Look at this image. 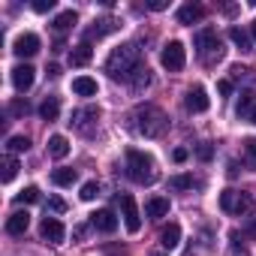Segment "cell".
Returning a JSON list of instances; mask_svg holds the SVG:
<instances>
[{
	"mask_svg": "<svg viewBox=\"0 0 256 256\" xmlns=\"http://www.w3.org/2000/svg\"><path fill=\"white\" fill-rule=\"evenodd\" d=\"M172 157H175V163H184V160H187V151H184V148H178Z\"/></svg>",
	"mask_w": 256,
	"mask_h": 256,
	"instance_id": "60d3db41",
	"label": "cell"
},
{
	"mask_svg": "<svg viewBox=\"0 0 256 256\" xmlns=\"http://www.w3.org/2000/svg\"><path fill=\"white\" fill-rule=\"evenodd\" d=\"M166 126H169V118L163 108H157V106H139L136 108V130L145 139H160L166 133Z\"/></svg>",
	"mask_w": 256,
	"mask_h": 256,
	"instance_id": "7a4b0ae2",
	"label": "cell"
},
{
	"mask_svg": "<svg viewBox=\"0 0 256 256\" xmlns=\"http://www.w3.org/2000/svg\"><path fill=\"white\" fill-rule=\"evenodd\" d=\"M160 64H163L169 72H181L184 64H187V52H184V46H181L178 40L166 42V48H163V54H160Z\"/></svg>",
	"mask_w": 256,
	"mask_h": 256,
	"instance_id": "52a82bcc",
	"label": "cell"
},
{
	"mask_svg": "<svg viewBox=\"0 0 256 256\" xmlns=\"http://www.w3.org/2000/svg\"><path fill=\"white\" fill-rule=\"evenodd\" d=\"M34 78H36V70H34V66H28V64H18V66L12 70V84H16V90H18V94L30 90V88H34Z\"/></svg>",
	"mask_w": 256,
	"mask_h": 256,
	"instance_id": "9c48e42d",
	"label": "cell"
},
{
	"mask_svg": "<svg viewBox=\"0 0 256 256\" xmlns=\"http://www.w3.org/2000/svg\"><path fill=\"white\" fill-rule=\"evenodd\" d=\"M250 124H256V106H253V112H250V118H247Z\"/></svg>",
	"mask_w": 256,
	"mask_h": 256,
	"instance_id": "b9f144b4",
	"label": "cell"
},
{
	"mask_svg": "<svg viewBox=\"0 0 256 256\" xmlns=\"http://www.w3.org/2000/svg\"><path fill=\"white\" fill-rule=\"evenodd\" d=\"M250 205H253V199H250V193H244V190H223V193H220V208H223L226 214H247Z\"/></svg>",
	"mask_w": 256,
	"mask_h": 256,
	"instance_id": "5b68a950",
	"label": "cell"
},
{
	"mask_svg": "<svg viewBox=\"0 0 256 256\" xmlns=\"http://www.w3.org/2000/svg\"><path fill=\"white\" fill-rule=\"evenodd\" d=\"M16 202H18V205H34V202H40V190H36V187H24V190L16 196Z\"/></svg>",
	"mask_w": 256,
	"mask_h": 256,
	"instance_id": "f1b7e54d",
	"label": "cell"
},
{
	"mask_svg": "<svg viewBox=\"0 0 256 256\" xmlns=\"http://www.w3.org/2000/svg\"><path fill=\"white\" fill-rule=\"evenodd\" d=\"M151 84V72H148V66H139L133 76H130V88L133 90H145Z\"/></svg>",
	"mask_w": 256,
	"mask_h": 256,
	"instance_id": "484cf974",
	"label": "cell"
},
{
	"mask_svg": "<svg viewBox=\"0 0 256 256\" xmlns=\"http://www.w3.org/2000/svg\"><path fill=\"white\" fill-rule=\"evenodd\" d=\"M76 178H78V172L70 169V166H60V169L52 172V181H54L58 187H70V184H76Z\"/></svg>",
	"mask_w": 256,
	"mask_h": 256,
	"instance_id": "44dd1931",
	"label": "cell"
},
{
	"mask_svg": "<svg viewBox=\"0 0 256 256\" xmlns=\"http://www.w3.org/2000/svg\"><path fill=\"white\" fill-rule=\"evenodd\" d=\"M196 157H199V160H205V163H208V160H211V157H214V148H211V145H208V142H205V145H199V148H196Z\"/></svg>",
	"mask_w": 256,
	"mask_h": 256,
	"instance_id": "836d02e7",
	"label": "cell"
},
{
	"mask_svg": "<svg viewBox=\"0 0 256 256\" xmlns=\"http://www.w3.org/2000/svg\"><path fill=\"white\" fill-rule=\"evenodd\" d=\"M169 4H166V0H151V4H148V10H154V12H160V10H166Z\"/></svg>",
	"mask_w": 256,
	"mask_h": 256,
	"instance_id": "ab89813d",
	"label": "cell"
},
{
	"mask_svg": "<svg viewBox=\"0 0 256 256\" xmlns=\"http://www.w3.org/2000/svg\"><path fill=\"white\" fill-rule=\"evenodd\" d=\"M193 184H196V181H193L190 175H175V178H169V187H172V190H190Z\"/></svg>",
	"mask_w": 256,
	"mask_h": 256,
	"instance_id": "4dcf8cb0",
	"label": "cell"
},
{
	"mask_svg": "<svg viewBox=\"0 0 256 256\" xmlns=\"http://www.w3.org/2000/svg\"><path fill=\"white\" fill-rule=\"evenodd\" d=\"M126 178H130L133 184H154V181H157L154 160H151L145 151L130 148V151H126Z\"/></svg>",
	"mask_w": 256,
	"mask_h": 256,
	"instance_id": "3957f363",
	"label": "cell"
},
{
	"mask_svg": "<svg viewBox=\"0 0 256 256\" xmlns=\"http://www.w3.org/2000/svg\"><path fill=\"white\" fill-rule=\"evenodd\" d=\"M16 175H18V160L16 157H6L4 160V175H0V178H4V184H10Z\"/></svg>",
	"mask_w": 256,
	"mask_h": 256,
	"instance_id": "83f0119b",
	"label": "cell"
},
{
	"mask_svg": "<svg viewBox=\"0 0 256 256\" xmlns=\"http://www.w3.org/2000/svg\"><path fill=\"white\" fill-rule=\"evenodd\" d=\"M48 208L60 214V211H66V202H64V199H58V196H52V199H48Z\"/></svg>",
	"mask_w": 256,
	"mask_h": 256,
	"instance_id": "8d00e7d4",
	"label": "cell"
},
{
	"mask_svg": "<svg viewBox=\"0 0 256 256\" xmlns=\"http://www.w3.org/2000/svg\"><path fill=\"white\" fill-rule=\"evenodd\" d=\"M76 22H78V18H76V12H72V10H66V12H60V16L54 18V30H58V34H64V30H70Z\"/></svg>",
	"mask_w": 256,
	"mask_h": 256,
	"instance_id": "4316f807",
	"label": "cell"
},
{
	"mask_svg": "<svg viewBox=\"0 0 256 256\" xmlns=\"http://www.w3.org/2000/svg\"><path fill=\"white\" fill-rule=\"evenodd\" d=\"M154 256H163V253H154Z\"/></svg>",
	"mask_w": 256,
	"mask_h": 256,
	"instance_id": "ee69618b",
	"label": "cell"
},
{
	"mask_svg": "<svg viewBox=\"0 0 256 256\" xmlns=\"http://www.w3.org/2000/svg\"><path fill=\"white\" fill-rule=\"evenodd\" d=\"M118 205H120V217H124V226H126V232H139L142 229V214H139V208H136V199L130 196V193H124V196H118Z\"/></svg>",
	"mask_w": 256,
	"mask_h": 256,
	"instance_id": "8992f818",
	"label": "cell"
},
{
	"mask_svg": "<svg viewBox=\"0 0 256 256\" xmlns=\"http://www.w3.org/2000/svg\"><path fill=\"white\" fill-rule=\"evenodd\" d=\"M160 244H163L166 250H175V247L181 244V226H178V223H169V226L160 232Z\"/></svg>",
	"mask_w": 256,
	"mask_h": 256,
	"instance_id": "ac0fdd59",
	"label": "cell"
},
{
	"mask_svg": "<svg viewBox=\"0 0 256 256\" xmlns=\"http://www.w3.org/2000/svg\"><path fill=\"white\" fill-rule=\"evenodd\" d=\"M12 52H16L18 58H34V54L40 52V36H36V34H22V36H16Z\"/></svg>",
	"mask_w": 256,
	"mask_h": 256,
	"instance_id": "ba28073f",
	"label": "cell"
},
{
	"mask_svg": "<svg viewBox=\"0 0 256 256\" xmlns=\"http://www.w3.org/2000/svg\"><path fill=\"white\" fill-rule=\"evenodd\" d=\"M90 226H94V229H100V232H106V235H112V232L118 229V217H114V211L102 208V211L90 214Z\"/></svg>",
	"mask_w": 256,
	"mask_h": 256,
	"instance_id": "8fae6325",
	"label": "cell"
},
{
	"mask_svg": "<svg viewBox=\"0 0 256 256\" xmlns=\"http://www.w3.org/2000/svg\"><path fill=\"white\" fill-rule=\"evenodd\" d=\"M54 10V0H34V12H48Z\"/></svg>",
	"mask_w": 256,
	"mask_h": 256,
	"instance_id": "e575fe53",
	"label": "cell"
},
{
	"mask_svg": "<svg viewBox=\"0 0 256 256\" xmlns=\"http://www.w3.org/2000/svg\"><path fill=\"white\" fill-rule=\"evenodd\" d=\"M58 112H60V100H58V96H46V100H42V106H40L42 120H54V118H58Z\"/></svg>",
	"mask_w": 256,
	"mask_h": 256,
	"instance_id": "cb8c5ba5",
	"label": "cell"
},
{
	"mask_svg": "<svg viewBox=\"0 0 256 256\" xmlns=\"http://www.w3.org/2000/svg\"><path fill=\"white\" fill-rule=\"evenodd\" d=\"M72 90L78 96H96V82L88 76H78V78H72Z\"/></svg>",
	"mask_w": 256,
	"mask_h": 256,
	"instance_id": "d6986e66",
	"label": "cell"
},
{
	"mask_svg": "<svg viewBox=\"0 0 256 256\" xmlns=\"http://www.w3.org/2000/svg\"><path fill=\"white\" fill-rule=\"evenodd\" d=\"M6 148H10L12 154H22V151L30 148V139H28V136H12V139L6 142Z\"/></svg>",
	"mask_w": 256,
	"mask_h": 256,
	"instance_id": "f546056e",
	"label": "cell"
},
{
	"mask_svg": "<svg viewBox=\"0 0 256 256\" xmlns=\"http://www.w3.org/2000/svg\"><path fill=\"white\" fill-rule=\"evenodd\" d=\"M142 66V52L133 46V42H126V46H118L108 60H106V72L112 78H124V82H130V76Z\"/></svg>",
	"mask_w": 256,
	"mask_h": 256,
	"instance_id": "6da1fadb",
	"label": "cell"
},
{
	"mask_svg": "<svg viewBox=\"0 0 256 256\" xmlns=\"http://www.w3.org/2000/svg\"><path fill=\"white\" fill-rule=\"evenodd\" d=\"M28 226H30V214H28V211H16V214H10V220H6V232H10V235H24Z\"/></svg>",
	"mask_w": 256,
	"mask_h": 256,
	"instance_id": "9a60e30c",
	"label": "cell"
},
{
	"mask_svg": "<svg viewBox=\"0 0 256 256\" xmlns=\"http://www.w3.org/2000/svg\"><path fill=\"white\" fill-rule=\"evenodd\" d=\"M244 154H247V160L256 166V136H250V139L244 142Z\"/></svg>",
	"mask_w": 256,
	"mask_h": 256,
	"instance_id": "d6a6232c",
	"label": "cell"
},
{
	"mask_svg": "<svg viewBox=\"0 0 256 256\" xmlns=\"http://www.w3.org/2000/svg\"><path fill=\"white\" fill-rule=\"evenodd\" d=\"M244 232H247L250 238H256V211H253V214L244 220Z\"/></svg>",
	"mask_w": 256,
	"mask_h": 256,
	"instance_id": "d590c367",
	"label": "cell"
},
{
	"mask_svg": "<svg viewBox=\"0 0 256 256\" xmlns=\"http://www.w3.org/2000/svg\"><path fill=\"white\" fill-rule=\"evenodd\" d=\"M90 58H94V48H90L88 40L78 42V46L70 52V64H72V66H84V64H90Z\"/></svg>",
	"mask_w": 256,
	"mask_h": 256,
	"instance_id": "2e32d148",
	"label": "cell"
},
{
	"mask_svg": "<svg viewBox=\"0 0 256 256\" xmlns=\"http://www.w3.org/2000/svg\"><path fill=\"white\" fill-rule=\"evenodd\" d=\"M184 106H187V112H208V94H205V88H190L187 90V100H184Z\"/></svg>",
	"mask_w": 256,
	"mask_h": 256,
	"instance_id": "7c38bea8",
	"label": "cell"
},
{
	"mask_svg": "<svg viewBox=\"0 0 256 256\" xmlns=\"http://www.w3.org/2000/svg\"><path fill=\"white\" fill-rule=\"evenodd\" d=\"M10 112H12V114H28V102H22V100H16V102L10 106Z\"/></svg>",
	"mask_w": 256,
	"mask_h": 256,
	"instance_id": "74e56055",
	"label": "cell"
},
{
	"mask_svg": "<svg viewBox=\"0 0 256 256\" xmlns=\"http://www.w3.org/2000/svg\"><path fill=\"white\" fill-rule=\"evenodd\" d=\"M166 214H169V199H166V196H154V199L145 202V217L160 220V217H166Z\"/></svg>",
	"mask_w": 256,
	"mask_h": 256,
	"instance_id": "5bb4252c",
	"label": "cell"
},
{
	"mask_svg": "<svg viewBox=\"0 0 256 256\" xmlns=\"http://www.w3.org/2000/svg\"><path fill=\"white\" fill-rule=\"evenodd\" d=\"M48 154H52L54 160H64V157L70 154V142H66V136H52V139H48Z\"/></svg>",
	"mask_w": 256,
	"mask_h": 256,
	"instance_id": "ffe728a7",
	"label": "cell"
},
{
	"mask_svg": "<svg viewBox=\"0 0 256 256\" xmlns=\"http://www.w3.org/2000/svg\"><path fill=\"white\" fill-rule=\"evenodd\" d=\"M253 106H256V94H253V90H244L241 100H238V106H235V114H238V118H250Z\"/></svg>",
	"mask_w": 256,
	"mask_h": 256,
	"instance_id": "603a6c76",
	"label": "cell"
},
{
	"mask_svg": "<svg viewBox=\"0 0 256 256\" xmlns=\"http://www.w3.org/2000/svg\"><path fill=\"white\" fill-rule=\"evenodd\" d=\"M40 232H42V238H46L48 244H60L64 235H66V229H64V223H60L58 217H46L42 226H40Z\"/></svg>",
	"mask_w": 256,
	"mask_h": 256,
	"instance_id": "30bf717a",
	"label": "cell"
},
{
	"mask_svg": "<svg viewBox=\"0 0 256 256\" xmlns=\"http://www.w3.org/2000/svg\"><path fill=\"white\" fill-rule=\"evenodd\" d=\"M205 18V10L199 6V4H184L181 10H178V24H196V22H202Z\"/></svg>",
	"mask_w": 256,
	"mask_h": 256,
	"instance_id": "4fadbf2b",
	"label": "cell"
},
{
	"mask_svg": "<svg viewBox=\"0 0 256 256\" xmlns=\"http://www.w3.org/2000/svg\"><path fill=\"white\" fill-rule=\"evenodd\" d=\"M96 118H100V108H96V106H84V108H78V112L72 114V120H70V124H76L78 130H88V124H90V120H96Z\"/></svg>",
	"mask_w": 256,
	"mask_h": 256,
	"instance_id": "e0dca14e",
	"label": "cell"
},
{
	"mask_svg": "<svg viewBox=\"0 0 256 256\" xmlns=\"http://www.w3.org/2000/svg\"><path fill=\"white\" fill-rule=\"evenodd\" d=\"M118 28V22L114 18H102V22H94V28H88V40H100V36H106V34H112Z\"/></svg>",
	"mask_w": 256,
	"mask_h": 256,
	"instance_id": "7402d4cb",
	"label": "cell"
},
{
	"mask_svg": "<svg viewBox=\"0 0 256 256\" xmlns=\"http://www.w3.org/2000/svg\"><path fill=\"white\" fill-rule=\"evenodd\" d=\"M229 40L241 48V52H250L253 48V42H250V34L247 30H241V28H229Z\"/></svg>",
	"mask_w": 256,
	"mask_h": 256,
	"instance_id": "d4e9b609",
	"label": "cell"
},
{
	"mask_svg": "<svg viewBox=\"0 0 256 256\" xmlns=\"http://www.w3.org/2000/svg\"><path fill=\"white\" fill-rule=\"evenodd\" d=\"M96 193H100L96 181H88V184L82 187V199H84V202H94V199H96Z\"/></svg>",
	"mask_w": 256,
	"mask_h": 256,
	"instance_id": "1f68e13d",
	"label": "cell"
},
{
	"mask_svg": "<svg viewBox=\"0 0 256 256\" xmlns=\"http://www.w3.org/2000/svg\"><path fill=\"white\" fill-rule=\"evenodd\" d=\"M193 42H196V52H199V58H202L205 64L223 58V42H220V36H217L214 28H202V30L193 36Z\"/></svg>",
	"mask_w": 256,
	"mask_h": 256,
	"instance_id": "277c9868",
	"label": "cell"
},
{
	"mask_svg": "<svg viewBox=\"0 0 256 256\" xmlns=\"http://www.w3.org/2000/svg\"><path fill=\"white\" fill-rule=\"evenodd\" d=\"M217 90H220L223 96H229V94H232V82H226V78H223V82H217Z\"/></svg>",
	"mask_w": 256,
	"mask_h": 256,
	"instance_id": "f35d334b",
	"label": "cell"
},
{
	"mask_svg": "<svg viewBox=\"0 0 256 256\" xmlns=\"http://www.w3.org/2000/svg\"><path fill=\"white\" fill-rule=\"evenodd\" d=\"M250 34H253V40H256V22H253V24H250Z\"/></svg>",
	"mask_w": 256,
	"mask_h": 256,
	"instance_id": "7bdbcfd3",
	"label": "cell"
}]
</instances>
